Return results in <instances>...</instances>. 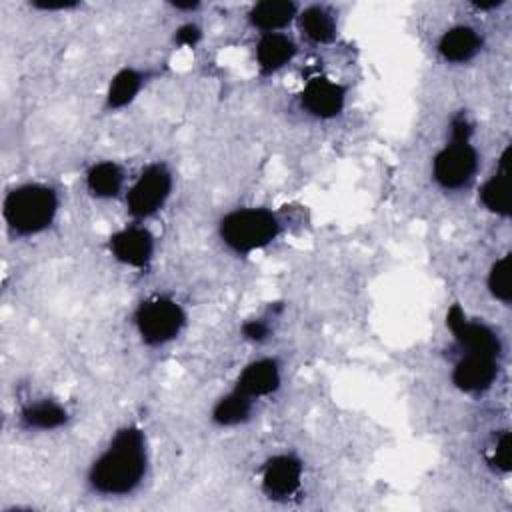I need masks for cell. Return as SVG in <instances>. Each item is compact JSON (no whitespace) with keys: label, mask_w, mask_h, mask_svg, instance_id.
<instances>
[{"label":"cell","mask_w":512,"mask_h":512,"mask_svg":"<svg viewBox=\"0 0 512 512\" xmlns=\"http://www.w3.org/2000/svg\"><path fill=\"white\" fill-rule=\"evenodd\" d=\"M146 440L140 428H120L88 472L90 486L108 496L130 494L146 474Z\"/></svg>","instance_id":"cell-1"},{"label":"cell","mask_w":512,"mask_h":512,"mask_svg":"<svg viewBox=\"0 0 512 512\" xmlns=\"http://www.w3.org/2000/svg\"><path fill=\"white\" fill-rule=\"evenodd\" d=\"M58 212V196L46 184H20L4 198V220L18 236L46 230Z\"/></svg>","instance_id":"cell-2"},{"label":"cell","mask_w":512,"mask_h":512,"mask_svg":"<svg viewBox=\"0 0 512 512\" xmlns=\"http://www.w3.org/2000/svg\"><path fill=\"white\" fill-rule=\"evenodd\" d=\"M222 242L236 254H250L268 246L280 234V222L272 210L242 208L226 214L218 226Z\"/></svg>","instance_id":"cell-3"},{"label":"cell","mask_w":512,"mask_h":512,"mask_svg":"<svg viewBox=\"0 0 512 512\" xmlns=\"http://www.w3.org/2000/svg\"><path fill=\"white\" fill-rule=\"evenodd\" d=\"M134 322L142 340L150 346H160L174 340L184 328L186 314L178 302L166 296L144 300L134 314Z\"/></svg>","instance_id":"cell-4"},{"label":"cell","mask_w":512,"mask_h":512,"mask_svg":"<svg viewBox=\"0 0 512 512\" xmlns=\"http://www.w3.org/2000/svg\"><path fill=\"white\" fill-rule=\"evenodd\" d=\"M172 190V174L164 164L146 166L126 194L128 212L134 218L156 214L168 200Z\"/></svg>","instance_id":"cell-5"},{"label":"cell","mask_w":512,"mask_h":512,"mask_svg":"<svg viewBox=\"0 0 512 512\" xmlns=\"http://www.w3.org/2000/svg\"><path fill=\"white\" fill-rule=\"evenodd\" d=\"M478 168V154L468 140H452L444 146L432 162L434 180L446 190L466 186Z\"/></svg>","instance_id":"cell-6"},{"label":"cell","mask_w":512,"mask_h":512,"mask_svg":"<svg viewBox=\"0 0 512 512\" xmlns=\"http://www.w3.org/2000/svg\"><path fill=\"white\" fill-rule=\"evenodd\" d=\"M446 324L452 330L458 344L466 352H480V354H488V356H496V358L500 356V340L494 334V330L482 322L466 320V316L458 304H454L448 310Z\"/></svg>","instance_id":"cell-7"},{"label":"cell","mask_w":512,"mask_h":512,"mask_svg":"<svg viewBox=\"0 0 512 512\" xmlns=\"http://www.w3.org/2000/svg\"><path fill=\"white\" fill-rule=\"evenodd\" d=\"M346 102V88L326 76L308 80L300 94L302 108L316 118H334L342 112Z\"/></svg>","instance_id":"cell-8"},{"label":"cell","mask_w":512,"mask_h":512,"mask_svg":"<svg viewBox=\"0 0 512 512\" xmlns=\"http://www.w3.org/2000/svg\"><path fill=\"white\" fill-rule=\"evenodd\" d=\"M498 374V358L480 354V352H466L452 370V382L462 392H482L492 386Z\"/></svg>","instance_id":"cell-9"},{"label":"cell","mask_w":512,"mask_h":512,"mask_svg":"<svg viewBox=\"0 0 512 512\" xmlns=\"http://www.w3.org/2000/svg\"><path fill=\"white\" fill-rule=\"evenodd\" d=\"M112 256L132 268H146L154 252V238L142 226H126L110 236Z\"/></svg>","instance_id":"cell-10"},{"label":"cell","mask_w":512,"mask_h":512,"mask_svg":"<svg viewBox=\"0 0 512 512\" xmlns=\"http://www.w3.org/2000/svg\"><path fill=\"white\" fill-rule=\"evenodd\" d=\"M302 480V464L290 454L274 456L266 462L262 472V490L268 498L284 500L290 498Z\"/></svg>","instance_id":"cell-11"},{"label":"cell","mask_w":512,"mask_h":512,"mask_svg":"<svg viewBox=\"0 0 512 512\" xmlns=\"http://www.w3.org/2000/svg\"><path fill=\"white\" fill-rule=\"evenodd\" d=\"M280 386V368L272 358H260L250 362L238 376L236 390L248 398H260L272 394Z\"/></svg>","instance_id":"cell-12"},{"label":"cell","mask_w":512,"mask_h":512,"mask_svg":"<svg viewBox=\"0 0 512 512\" xmlns=\"http://www.w3.org/2000/svg\"><path fill=\"white\" fill-rule=\"evenodd\" d=\"M296 56L294 40L284 32L262 34L256 44V62L262 74H272L284 68Z\"/></svg>","instance_id":"cell-13"},{"label":"cell","mask_w":512,"mask_h":512,"mask_svg":"<svg viewBox=\"0 0 512 512\" xmlns=\"http://www.w3.org/2000/svg\"><path fill=\"white\" fill-rule=\"evenodd\" d=\"M480 200L498 216L510 214V146L500 156L498 172L480 188Z\"/></svg>","instance_id":"cell-14"},{"label":"cell","mask_w":512,"mask_h":512,"mask_svg":"<svg viewBox=\"0 0 512 512\" xmlns=\"http://www.w3.org/2000/svg\"><path fill=\"white\" fill-rule=\"evenodd\" d=\"M298 16V6L290 0H264L250 8L248 20L262 34L286 28Z\"/></svg>","instance_id":"cell-15"},{"label":"cell","mask_w":512,"mask_h":512,"mask_svg":"<svg viewBox=\"0 0 512 512\" xmlns=\"http://www.w3.org/2000/svg\"><path fill=\"white\" fill-rule=\"evenodd\" d=\"M482 46V38L470 26H454L446 30L438 42V52L446 62H466Z\"/></svg>","instance_id":"cell-16"},{"label":"cell","mask_w":512,"mask_h":512,"mask_svg":"<svg viewBox=\"0 0 512 512\" xmlns=\"http://www.w3.org/2000/svg\"><path fill=\"white\" fill-rule=\"evenodd\" d=\"M298 26L302 34L316 44H328L336 38V18L326 6H306L298 12Z\"/></svg>","instance_id":"cell-17"},{"label":"cell","mask_w":512,"mask_h":512,"mask_svg":"<svg viewBox=\"0 0 512 512\" xmlns=\"http://www.w3.org/2000/svg\"><path fill=\"white\" fill-rule=\"evenodd\" d=\"M124 184V172L122 168L112 162H96L86 172V188L96 198H114L122 190Z\"/></svg>","instance_id":"cell-18"},{"label":"cell","mask_w":512,"mask_h":512,"mask_svg":"<svg viewBox=\"0 0 512 512\" xmlns=\"http://www.w3.org/2000/svg\"><path fill=\"white\" fill-rule=\"evenodd\" d=\"M68 420L64 406L54 400H38L20 412V422L28 430H52Z\"/></svg>","instance_id":"cell-19"},{"label":"cell","mask_w":512,"mask_h":512,"mask_svg":"<svg viewBox=\"0 0 512 512\" xmlns=\"http://www.w3.org/2000/svg\"><path fill=\"white\" fill-rule=\"evenodd\" d=\"M144 84V74L136 68H122L114 74L110 80L108 92H106V106L110 110H118L134 100V96L140 92Z\"/></svg>","instance_id":"cell-20"},{"label":"cell","mask_w":512,"mask_h":512,"mask_svg":"<svg viewBox=\"0 0 512 512\" xmlns=\"http://www.w3.org/2000/svg\"><path fill=\"white\" fill-rule=\"evenodd\" d=\"M250 412H252V398H248L246 394L234 388L230 394H226L214 404L212 420L220 426H236L248 420Z\"/></svg>","instance_id":"cell-21"},{"label":"cell","mask_w":512,"mask_h":512,"mask_svg":"<svg viewBox=\"0 0 512 512\" xmlns=\"http://www.w3.org/2000/svg\"><path fill=\"white\" fill-rule=\"evenodd\" d=\"M488 288L494 298L508 304L512 300V284H510V254L498 258L488 274Z\"/></svg>","instance_id":"cell-22"},{"label":"cell","mask_w":512,"mask_h":512,"mask_svg":"<svg viewBox=\"0 0 512 512\" xmlns=\"http://www.w3.org/2000/svg\"><path fill=\"white\" fill-rule=\"evenodd\" d=\"M510 460H512L510 434H508V432H504V434L500 436V440L496 442V448H494V454H492L490 462H492L496 468H500V470L508 472V470H510Z\"/></svg>","instance_id":"cell-23"},{"label":"cell","mask_w":512,"mask_h":512,"mask_svg":"<svg viewBox=\"0 0 512 512\" xmlns=\"http://www.w3.org/2000/svg\"><path fill=\"white\" fill-rule=\"evenodd\" d=\"M270 328L266 322L262 320H250L242 326V334L248 338V340H254V342H262L266 336H268Z\"/></svg>","instance_id":"cell-24"},{"label":"cell","mask_w":512,"mask_h":512,"mask_svg":"<svg viewBox=\"0 0 512 512\" xmlns=\"http://www.w3.org/2000/svg\"><path fill=\"white\" fill-rule=\"evenodd\" d=\"M198 38H200V30H198L194 24L182 26V28L178 30V34H176V40H178L180 44H186V46H194V44L198 42Z\"/></svg>","instance_id":"cell-25"},{"label":"cell","mask_w":512,"mask_h":512,"mask_svg":"<svg viewBox=\"0 0 512 512\" xmlns=\"http://www.w3.org/2000/svg\"><path fill=\"white\" fill-rule=\"evenodd\" d=\"M34 6L42 10H66V8H74L76 2H34Z\"/></svg>","instance_id":"cell-26"}]
</instances>
